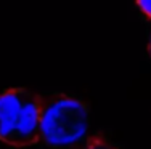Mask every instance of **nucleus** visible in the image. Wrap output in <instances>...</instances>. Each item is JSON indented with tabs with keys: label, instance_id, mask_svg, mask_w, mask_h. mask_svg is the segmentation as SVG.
<instances>
[{
	"label": "nucleus",
	"instance_id": "5",
	"mask_svg": "<svg viewBox=\"0 0 151 149\" xmlns=\"http://www.w3.org/2000/svg\"><path fill=\"white\" fill-rule=\"evenodd\" d=\"M148 51H150V56H151V37H150V43H148Z\"/></svg>",
	"mask_w": 151,
	"mask_h": 149
},
{
	"label": "nucleus",
	"instance_id": "3",
	"mask_svg": "<svg viewBox=\"0 0 151 149\" xmlns=\"http://www.w3.org/2000/svg\"><path fill=\"white\" fill-rule=\"evenodd\" d=\"M82 149H119V148L103 136H92L90 140L84 144Z\"/></svg>",
	"mask_w": 151,
	"mask_h": 149
},
{
	"label": "nucleus",
	"instance_id": "2",
	"mask_svg": "<svg viewBox=\"0 0 151 149\" xmlns=\"http://www.w3.org/2000/svg\"><path fill=\"white\" fill-rule=\"evenodd\" d=\"M40 103L26 88L0 93V140L10 146H31L40 140Z\"/></svg>",
	"mask_w": 151,
	"mask_h": 149
},
{
	"label": "nucleus",
	"instance_id": "4",
	"mask_svg": "<svg viewBox=\"0 0 151 149\" xmlns=\"http://www.w3.org/2000/svg\"><path fill=\"white\" fill-rule=\"evenodd\" d=\"M137 5L140 6V10H142L146 16L151 18V0H137Z\"/></svg>",
	"mask_w": 151,
	"mask_h": 149
},
{
	"label": "nucleus",
	"instance_id": "1",
	"mask_svg": "<svg viewBox=\"0 0 151 149\" xmlns=\"http://www.w3.org/2000/svg\"><path fill=\"white\" fill-rule=\"evenodd\" d=\"M40 103V140L55 149L71 148L88 130V109L85 103L64 93H44Z\"/></svg>",
	"mask_w": 151,
	"mask_h": 149
}]
</instances>
